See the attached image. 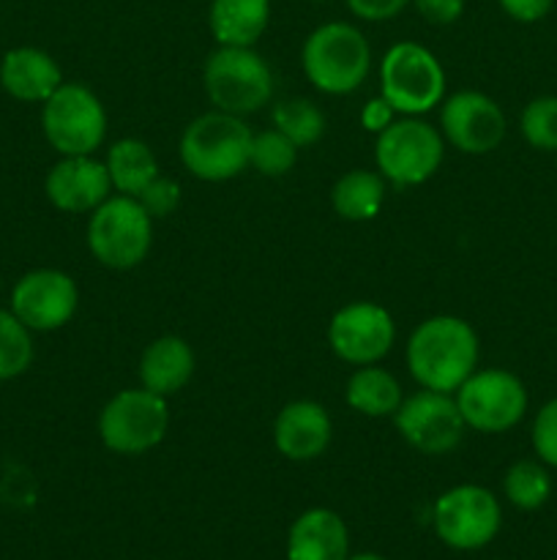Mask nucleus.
Masks as SVG:
<instances>
[{"label": "nucleus", "instance_id": "obj_32", "mask_svg": "<svg viewBox=\"0 0 557 560\" xmlns=\"http://www.w3.org/2000/svg\"><path fill=\"white\" fill-rule=\"evenodd\" d=\"M413 5L431 25H453L464 11V0H413Z\"/></svg>", "mask_w": 557, "mask_h": 560}, {"label": "nucleus", "instance_id": "obj_27", "mask_svg": "<svg viewBox=\"0 0 557 560\" xmlns=\"http://www.w3.org/2000/svg\"><path fill=\"white\" fill-rule=\"evenodd\" d=\"M33 361L31 328L14 315L0 310V381L20 377Z\"/></svg>", "mask_w": 557, "mask_h": 560}, {"label": "nucleus", "instance_id": "obj_21", "mask_svg": "<svg viewBox=\"0 0 557 560\" xmlns=\"http://www.w3.org/2000/svg\"><path fill=\"white\" fill-rule=\"evenodd\" d=\"M271 22V0H213L208 25L218 47H254Z\"/></svg>", "mask_w": 557, "mask_h": 560}, {"label": "nucleus", "instance_id": "obj_18", "mask_svg": "<svg viewBox=\"0 0 557 560\" xmlns=\"http://www.w3.org/2000/svg\"><path fill=\"white\" fill-rule=\"evenodd\" d=\"M289 560H347L349 534L344 520L331 509H309L300 514L287 534Z\"/></svg>", "mask_w": 557, "mask_h": 560}, {"label": "nucleus", "instance_id": "obj_13", "mask_svg": "<svg viewBox=\"0 0 557 560\" xmlns=\"http://www.w3.org/2000/svg\"><path fill=\"white\" fill-rule=\"evenodd\" d=\"M396 339V323L375 301H353L328 323V342L336 359L353 366H369L386 359Z\"/></svg>", "mask_w": 557, "mask_h": 560}, {"label": "nucleus", "instance_id": "obj_25", "mask_svg": "<svg viewBox=\"0 0 557 560\" xmlns=\"http://www.w3.org/2000/svg\"><path fill=\"white\" fill-rule=\"evenodd\" d=\"M273 129L298 148H309L325 135V115L309 98H282L273 104Z\"/></svg>", "mask_w": 557, "mask_h": 560}, {"label": "nucleus", "instance_id": "obj_14", "mask_svg": "<svg viewBox=\"0 0 557 560\" xmlns=\"http://www.w3.org/2000/svg\"><path fill=\"white\" fill-rule=\"evenodd\" d=\"M80 306V290L66 271L38 268L25 273L11 290V312L31 331H58Z\"/></svg>", "mask_w": 557, "mask_h": 560}, {"label": "nucleus", "instance_id": "obj_1", "mask_svg": "<svg viewBox=\"0 0 557 560\" xmlns=\"http://www.w3.org/2000/svg\"><path fill=\"white\" fill-rule=\"evenodd\" d=\"M478 334L467 320L435 315L407 342V366L420 388L453 394L478 366Z\"/></svg>", "mask_w": 557, "mask_h": 560}, {"label": "nucleus", "instance_id": "obj_6", "mask_svg": "<svg viewBox=\"0 0 557 560\" xmlns=\"http://www.w3.org/2000/svg\"><path fill=\"white\" fill-rule=\"evenodd\" d=\"M153 244V219L137 197H107L87 222V249L102 266L129 271L140 266Z\"/></svg>", "mask_w": 557, "mask_h": 560}, {"label": "nucleus", "instance_id": "obj_29", "mask_svg": "<svg viewBox=\"0 0 557 560\" xmlns=\"http://www.w3.org/2000/svg\"><path fill=\"white\" fill-rule=\"evenodd\" d=\"M522 137L538 151H557V96H538L522 109Z\"/></svg>", "mask_w": 557, "mask_h": 560}, {"label": "nucleus", "instance_id": "obj_5", "mask_svg": "<svg viewBox=\"0 0 557 560\" xmlns=\"http://www.w3.org/2000/svg\"><path fill=\"white\" fill-rule=\"evenodd\" d=\"M380 96L396 113L415 118L446 98V71L431 49L399 42L380 60Z\"/></svg>", "mask_w": 557, "mask_h": 560}, {"label": "nucleus", "instance_id": "obj_33", "mask_svg": "<svg viewBox=\"0 0 557 560\" xmlns=\"http://www.w3.org/2000/svg\"><path fill=\"white\" fill-rule=\"evenodd\" d=\"M410 0H347L349 11L366 22H386L402 14Z\"/></svg>", "mask_w": 557, "mask_h": 560}, {"label": "nucleus", "instance_id": "obj_34", "mask_svg": "<svg viewBox=\"0 0 557 560\" xmlns=\"http://www.w3.org/2000/svg\"><path fill=\"white\" fill-rule=\"evenodd\" d=\"M393 115H396V109H393L382 96H375L364 104V109H360V126H364L366 131H371V135H380L382 129H388V126L393 124Z\"/></svg>", "mask_w": 557, "mask_h": 560}, {"label": "nucleus", "instance_id": "obj_15", "mask_svg": "<svg viewBox=\"0 0 557 560\" xmlns=\"http://www.w3.org/2000/svg\"><path fill=\"white\" fill-rule=\"evenodd\" d=\"M440 129L457 151L484 156L500 145L508 124L495 98L481 91H459L442 98Z\"/></svg>", "mask_w": 557, "mask_h": 560}, {"label": "nucleus", "instance_id": "obj_28", "mask_svg": "<svg viewBox=\"0 0 557 560\" xmlns=\"http://www.w3.org/2000/svg\"><path fill=\"white\" fill-rule=\"evenodd\" d=\"M298 151L300 148L293 140H287L278 129L260 131V135L251 137L249 167H254L265 178H282L295 167Z\"/></svg>", "mask_w": 557, "mask_h": 560}, {"label": "nucleus", "instance_id": "obj_17", "mask_svg": "<svg viewBox=\"0 0 557 560\" xmlns=\"http://www.w3.org/2000/svg\"><path fill=\"white\" fill-rule=\"evenodd\" d=\"M333 421L315 399H295L273 421V446L293 463H311L331 446Z\"/></svg>", "mask_w": 557, "mask_h": 560}, {"label": "nucleus", "instance_id": "obj_20", "mask_svg": "<svg viewBox=\"0 0 557 560\" xmlns=\"http://www.w3.org/2000/svg\"><path fill=\"white\" fill-rule=\"evenodd\" d=\"M0 85L9 96L20 102H47L60 85L63 71L55 63L52 55L36 47L9 49L0 63Z\"/></svg>", "mask_w": 557, "mask_h": 560}, {"label": "nucleus", "instance_id": "obj_37", "mask_svg": "<svg viewBox=\"0 0 557 560\" xmlns=\"http://www.w3.org/2000/svg\"><path fill=\"white\" fill-rule=\"evenodd\" d=\"M317 3H320V0H317Z\"/></svg>", "mask_w": 557, "mask_h": 560}, {"label": "nucleus", "instance_id": "obj_24", "mask_svg": "<svg viewBox=\"0 0 557 560\" xmlns=\"http://www.w3.org/2000/svg\"><path fill=\"white\" fill-rule=\"evenodd\" d=\"M107 173L112 180V189L120 195L137 197L153 178L158 175V162L156 153L151 151V145L137 137H126L118 140L107 151Z\"/></svg>", "mask_w": 557, "mask_h": 560}, {"label": "nucleus", "instance_id": "obj_9", "mask_svg": "<svg viewBox=\"0 0 557 560\" xmlns=\"http://www.w3.org/2000/svg\"><path fill=\"white\" fill-rule=\"evenodd\" d=\"M446 142L431 124L418 118L393 120L377 135L375 162L388 184L407 189L420 186L440 170Z\"/></svg>", "mask_w": 557, "mask_h": 560}, {"label": "nucleus", "instance_id": "obj_30", "mask_svg": "<svg viewBox=\"0 0 557 560\" xmlns=\"http://www.w3.org/2000/svg\"><path fill=\"white\" fill-rule=\"evenodd\" d=\"M137 202L145 208V213L153 222H156V219L173 217L180 208V184L173 178H164V175H156V178L137 195Z\"/></svg>", "mask_w": 557, "mask_h": 560}, {"label": "nucleus", "instance_id": "obj_8", "mask_svg": "<svg viewBox=\"0 0 557 560\" xmlns=\"http://www.w3.org/2000/svg\"><path fill=\"white\" fill-rule=\"evenodd\" d=\"M169 430L167 399L147 388H123L98 413V438L115 454L137 457L164 441Z\"/></svg>", "mask_w": 557, "mask_h": 560}, {"label": "nucleus", "instance_id": "obj_2", "mask_svg": "<svg viewBox=\"0 0 557 560\" xmlns=\"http://www.w3.org/2000/svg\"><path fill=\"white\" fill-rule=\"evenodd\" d=\"M254 131L238 115L211 109L191 120L180 135V162L194 178L229 180L249 167Z\"/></svg>", "mask_w": 557, "mask_h": 560}, {"label": "nucleus", "instance_id": "obj_26", "mask_svg": "<svg viewBox=\"0 0 557 560\" xmlns=\"http://www.w3.org/2000/svg\"><path fill=\"white\" fill-rule=\"evenodd\" d=\"M502 492H506L508 503L522 512H535L544 506L552 495V476L544 463L535 459H519L506 470L502 479Z\"/></svg>", "mask_w": 557, "mask_h": 560}, {"label": "nucleus", "instance_id": "obj_3", "mask_svg": "<svg viewBox=\"0 0 557 560\" xmlns=\"http://www.w3.org/2000/svg\"><path fill=\"white\" fill-rule=\"evenodd\" d=\"M300 63L317 91L328 96H347L364 85L371 49L364 33L349 22H325L304 42Z\"/></svg>", "mask_w": 557, "mask_h": 560}, {"label": "nucleus", "instance_id": "obj_4", "mask_svg": "<svg viewBox=\"0 0 557 560\" xmlns=\"http://www.w3.org/2000/svg\"><path fill=\"white\" fill-rule=\"evenodd\" d=\"M202 85L213 107L238 118L257 113L273 98L271 66L251 47H218L208 55Z\"/></svg>", "mask_w": 557, "mask_h": 560}, {"label": "nucleus", "instance_id": "obj_23", "mask_svg": "<svg viewBox=\"0 0 557 560\" xmlns=\"http://www.w3.org/2000/svg\"><path fill=\"white\" fill-rule=\"evenodd\" d=\"M333 211L347 222H369L386 202V178L371 170H349L331 189Z\"/></svg>", "mask_w": 557, "mask_h": 560}, {"label": "nucleus", "instance_id": "obj_12", "mask_svg": "<svg viewBox=\"0 0 557 560\" xmlns=\"http://www.w3.org/2000/svg\"><path fill=\"white\" fill-rule=\"evenodd\" d=\"M393 421L407 446L431 457L453 452L467 430L457 397L446 392H431V388H420L402 399Z\"/></svg>", "mask_w": 557, "mask_h": 560}, {"label": "nucleus", "instance_id": "obj_35", "mask_svg": "<svg viewBox=\"0 0 557 560\" xmlns=\"http://www.w3.org/2000/svg\"><path fill=\"white\" fill-rule=\"evenodd\" d=\"M555 0H500L502 11L517 22H538L552 11Z\"/></svg>", "mask_w": 557, "mask_h": 560}, {"label": "nucleus", "instance_id": "obj_16", "mask_svg": "<svg viewBox=\"0 0 557 560\" xmlns=\"http://www.w3.org/2000/svg\"><path fill=\"white\" fill-rule=\"evenodd\" d=\"M49 202L63 213L96 211L112 191L107 164L93 156H63L44 180Z\"/></svg>", "mask_w": 557, "mask_h": 560}, {"label": "nucleus", "instance_id": "obj_36", "mask_svg": "<svg viewBox=\"0 0 557 560\" xmlns=\"http://www.w3.org/2000/svg\"><path fill=\"white\" fill-rule=\"evenodd\" d=\"M347 560H386V558L375 556V552H358V556H349Z\"/></svg>", "mask_w": 557, "mask_h": 560}, {"label": "nucleus", "instance_id": "obj_10", "mask_svg": "<svg viewBox=\"0 0 557 560\" xmlns=\"http://www.w3.org/2000/svg\"><path fill=\"white\" fill-rule=\"evenodd\" d=\"M470 430L500 435L517 427L528 410V388L508 370H475L453 392Z\"/></svg>", "mask_w": 557, "mask_h": 560}, {"label": "nucleus", "instance_id": "obj_11", "mask_svg": "<svg viewBox=\"0 0 557 560\" xmlns=\"http://www.w3.org/2000/svg\"><path fill=\"white\" fill-rule=\"evenodd\" d=\"M431 523L442 545L459 552H473L495 539L502 525V512L486 487L459 485L437 498Z\"/></svg>", "mask_w": 557, "mask_h": 560}, {"label": "nucleus", "instance_id": "obj_19", "mask_svg": "<svg viewBox=\"0 0 557 560\" xmlns=\"http://www.w3.org/2000/svg\"><path fill=\"white\" fill-rule=\"evenodd\" d=\"M194 350L186 342L183 337H158L142 350L140 366H137V375H140V386L147 392L158 394V397H173L180 388H186V383L194 375Z\"/></svg>", "mask_w": 557, "mask_h": 560}, {"label": "nucleus", "instance_id": "obj_31", "mask_svg": "<svg viewBox=\"0 0 557 560\" xmlns=\"http://www.w3.org/2000/svg\"><path fill=\"white\" fill-rule=\"evenodd\" d=\"M533 448L541 463L557 468V399H549L535 416Z\"/></svg>", "mask_w": 557, "mask_h": 560}, {"label": "nucleus", "instance_id": "obj_22", "mask_svg": "<svg viewBox=\"0 0 557 560\" xmlns=\"http://www.w3.org/2000/svg\"><path fill=\"white\" fill-rule=\"evenodd\" d=\"M344 399H347V405L355 413L369 416V419H386V416L396 413L404 397L402 386H399V381L391 372L377 364H369L358 366L349 375Z\"/></svg>", "mask_w": 557, "mask_h": 560}, {"label": "nucleus", "instance_id": "obj_7", "mask_svg": "<svg viewBox=\"0 0 557 560\" xmlns=\"http://www.w3.org/2000/svg\"><path fill=\"white\" fill-rule=\"evenodd\" d=\"M42 129L60 156H93L107 137V113L91 88L63 82L44 102Z\"/></svg>", "mask_w": 557, "mask_h": 560}]
</instances>
